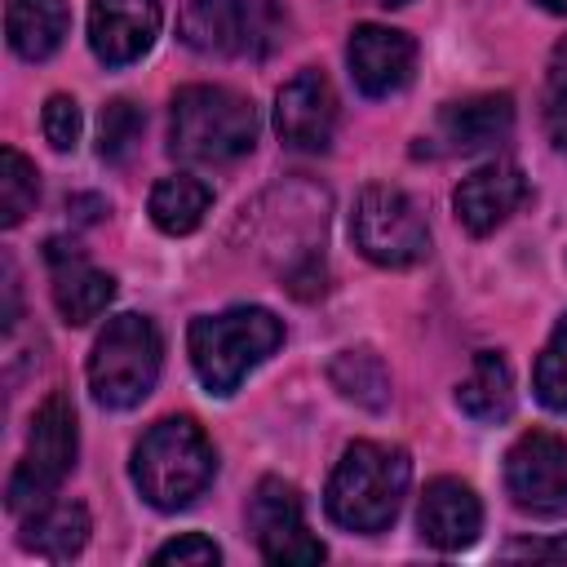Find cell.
Returning <instances> with one entry per match:
<instances>
[{
  "mask_svg": "<svg viewBox=\"0 0 567 567\" xmlns=\"http://www.w3.org/2000/svg\"><path fill=\"white\" fill-rule=\"evenodd\" d=\"M505 487L518 509L563 514L567 509V443L549 430H527L505 452Z\"/></svg>",
  "mask_w": 567,
  "mask_h": 567,
  "instance_id": "9",
  "label": "cell"
},
{
  "mask_svg": "<svg viewBox=\"0 0 567 567\" xmlns=\"http://www.w3.org/2000/svg\"><path fill=\"white\" fill-rule=\"evenodd\" d=\"M159 0H89V44L106 66H128L159 35Z\"/></svg>",
  "mask_w": 567,
  "mask_h": 567,
  "instance_id": "12",
  "label": "cell"
},
{
  "mask_svg": "<svg viewBox=\"0 0 567 567\" xmlns=\"http://www.w3.org/2000/svg\"><path fill=\"white\" fill-rule=\"evenodd\" d=\"M159 332L146 315H115L106 319L102 337L89 354V390L102 408H133L155 390L159 377Z\"/></svg>",
  "mask_w": 567,
  "mask_h": 567,
  "instance_id": "5",
  "label": "cell"
},
{
  "mask_svg": "<svg viewBox=\"0 0 567 567\" xmlns=\"http://www.w3.org/2000/svg\"><path fill=\"white\" fill-rule=\"evenodd\" d=\"M40 124H44V137H49L53 151H75V142H80V106H75V97L53 93L44 102Z\"/></svg>",
  "mask_w": 567,
  "mask_h": 567,
  "instance_id": "26",
  "label": "cell"
},
{
  "mask_svg": "<svg viewBox=\"0 0 567 567\" xmlns=\"http://www.w3.org/2000/svg\"><path fill=\"white\" fill-rule=\"evenodd\" d=\"M142 137V111L128 97H115L97 115V155L102 159H124L133 142Z\"/></svg>",
  "mask_w": 567,
  "mask_h": 567,
  "instance_id": "25",
  "label": "cell"
},
{
  "mask_svg": "<svg viewBox=\"0 0 567 567\" xmlns=\"http://www.w3.org/2000/svg\"><path fill=\"white\" fill-rule=\"evenodd\" d=\"M408 478H412V461L403 447L359 439L341 452V461L328 478L323 509L346 532H359V536L385 532L403 505Z\"/></svg>",
  "mask_w": 567,
  "mask_h": 567,
  "instance_id": "1",
  "label": "cell"
},
{
  "mask_svg": "<svg viewBox=\"0 0 567 567\" xmlns=\"http://www.w3.org/2000/svg\"><path fill=\"white\" fill-rule=\"evenodd\" d=\"M35 195H40L35 164L22 151L4 146V155H0V226H18L35 208Z\"/></svg>",
  "mask_w": 567,
  "mask_h": 567,
  "instance_id": "23",
  "label": "cell"
},
{
  "mask_svg": "<svg viewBox=\"0 0 567 567\" xmlns=\"http://www.w3.org/2000/svg\"><path fill=\"white\" fill-rule=\"evenodd\" d=\"M257 142V111L221 84L177 89L168 115V151L190 164H230Z\"/></svg>",
  "mask_w": 567,
  "mask_h": 567,
  "instance_id": "4",
  "label": "cell"
},
{
  "mask_svg": "<svg viewBox=\"0 0 567 567\" xmlns=\"http://www.w3.org/2000/svg\"><path fill=\"white\" fill-rule=\"evenodd\" d=\"M509 558H554V563H567V536H554V540H518V545H505Z\"/></svg>",
  "mask_w": 567,
  "mask_h": 567,
  "instance_id": "28",
  "label": "cell"
},
{
  "mask_svg": "<svg viewBox=\"0 0 567 567\" xmlns=\"http://www.w3.org/2000/svg\"><path fill=\"white\" fill-rule=\"evenodd\" d=\"M75 447H80V430H75V403L53 390L35 416H31V434H27V452L9 478V514L27 518L40 505H49L62 487V478L75 465Z\"/></svg>",
  "mask_w": 567,
  "mask_h": 567,
  "instance_id": "6",
  "label": "cell"
},
{
  "mask_svg": "<svg viewBox=\"0 0 567 567\" xmlns=\"http://www.w3.org/2000/svg\"><path fill=\"white\" fill-rule=\"evenodd\" d=\"M44 257H49V266H53V306H58V315H62L66 323H75V328H80V323H93V319L111 306L115 279H111L106 270L89 266L84 252H80L75 244H66V239H49Z\"/></svg>",
  "mask_w": 567,
  "mask_h": 567,
  "instance_id": "15",
  "label": "cell"
},
{
  "mask_svg": "<svg viewBox=\"0 0 567 567\" xmlns=\"http://www.w3.org/2000/svg\"><path fill=\"white\" fill-rule=\"evenodd\" d=\"M182 40L213 58H261L270 49V4L266 0H186Z\"/></svg>",
  "mask_w": 567,
  "mask_h": 567,
  "instance_id": "8",
  "label": "cell"
},
{
  "mask_svg": "<svg viewBox=\"0 0 567 567\" xmlns=\"http://www.w3.org/2000/svg\"><path fill=\"white\" fill-rule=\"evenodd\" d=\"M155 563H190V567H213V563H221V549H217L208 536L186 532V536H177V540L159 545V549H155Z\"/></svg>",
  "mask_w": 567,
  "mask_h": 567,
  "instance_id": "27",
  "label": "cell"
},
{
  "mask_svg": "<svg viewBox=\"0 0 567 567\" xmlns=\"http://www.w3.org/2000/svg\"><path fill=\"white\" fill-rule=\"evenodd\" d=\"M284 341V323L266 306H230L221 315H199L186 332L195 377L208 394H235L239 381L266 363Z\"/></svg>",
  "mask_w": 567,
  "mask_h": 567,
  "instance_id": "2",
  "label": "cell"
},
{
  "mask_svg": "<svg viewBox=\"0 0 567 567\" xmlns=\"http://www.w3.org/2000/svg\"><path fill=\"white\" fill-rule=\"evenodd\" d=\"M208 204H213V190L199 177L173 173V177L155 182V190H151V221L164 235H190L204 221Z\"/></svg>",
  "mask_w": 567,
  "mask_h": 567,
  "instance_id": "22",
  "label": "cell"
},
{
  "mask_svg": "<svg viewBox=\"0 0 567 567\" xmlns=\"http://www.w3.org/2000/svg\"><path fill=\"white\" fill-rule=\"evenodd\" d=\"M350 239L368 261L390 270L416 266L430 252V230L421 208L399 186H385V182H372L359 190L350 213Z\"/></svg>",
  "mask_w": 567,
  "mask_h": 567,
  "instance_id": "7",
  "label": "cell"
},
{
  "mask_svg": "<svg viewBox=\"0 0 567 567\" xmlns=\"http://www.w3.org/2000/svg\"><path fill=\"white\" fill-rule=\"evenodd\" d=\"M248 532L266 563H319L323 545L310 536L301 496L284 478H261L248 501Z\"/></svg>",
  "mask_w": 567,
  "mask_h": 567,
  "instance_id": "10",
  "label": "cell"
},
{
  "mask_svg": "<svg viewBox=\"0 0 567 567\" xmlns=\"http://www.w3.org/2000/svg\"><path fill=\"white\" fill-rule=\"evenodd\" d=\"M328 381L341 390V399L368 408V412H385L390 408V372L381 363L377 350L368 346H350L328 363Z\"/></svg>",
  "mask_w": 567,
  "mask_h": 567,
  "instance_id": "21",
  "label": "cell"
},
{
  "mask_svg": "<svg viewBox=\"0 0 567 567\" xmlns=\"http://www.w3.org/2000/svg\"><path fill=\"white\" fill-rule=\"evenodd\" d=\"M540 9H549V13H567V0H536Z\"/></svg>",
  "mask_w": 567,
  "mask_h": 567,
  "instance_id": "31",
  "label": "cell"
},
{
  "mask_svg": "<svg viewBox=\"0 0 567 567\" xmlns=\"http://www.w3.org/2000/svg\"><path fill=\"white\" fill-rule=\"evenodd\" d=\"M377 4H385V9H394V4H408V0H377Z\"/></svg>",
  "mask_w": 567,
  "mask_h": 567,
  "instance_id": "32",
  "label": "cell"
},
{
  "mask_svg": "<svg viewBox=\"0 0 567 567\" xmlns=\"http://www.w3.org/2000/svg\"><path fill=\"white\" fill-rule=\"evenodd\" d=\"M350 75L354 84L368 93V97H390L399 93L408 80H412V66H416V44L412 35L394 31V27H377V22H363L350 31Z\"/></svg>",
  "mask_w": 567,
  "mask_h": 567,
  "instance_id": "13",
  "label": "cell"
},
{
  "mask_svg": "<svg viewBox=\"0 0 567 567\" xmlns=\"http://www.w3.org/2000/svg\"><path fill=\"white\" fill-rule=\"evenodd\" d=\"M527 199V177L518 164H483L474 168L470 177H461L452 204H456V221L470 230V235H492L518 204Z\"/></svg>",
  "mask_w": 567,
  "mask_h": 567,
  "instance_id": "14",
  "label": "cell"
},
{
  "mask_svg": "<svg viewBox=\"0 0 567 567\" xmlns=\"http://www.w3.org/2000/svg\"><path fill=\"white\" fill-rule=\"evenodd\" d=\"M416 527H421V536L434 549H465V545L478 540L483 505H478V496H474L470 483H461V478H434L421 492Z\"/></svg>",
  "mask_w": 567,
  "mask_h": 567,
  "instance_id": "16",
  "label": "cell"
},
{
  "mask_svg": "<svg viewBox=\"0 0 567 567\" xmlns=\"http://www.w3.org/2000/svg\"><path fill=\"white\" fill-rule=\"evenodd\" d=\"M549 80H554V89H567V35L549 53Z\"/></svg>",
  "mask_w": 567,
  "mask_h": 567,
  "instance_id": "30",
  "label": "cell"
},
{
  "mask_svg": "<svg viewBox=\"0 0 567 567\" xmlns=\"http://www.w3.org/2000/svg\"><path fill=\"white\" fill-rule=\"evenodd\" d=\"M89 540V509L80 501H49L22 523V545L49 563H66Z\"/></svg>",
  "mask_w": 567,
  "mask_h": 567,
  "instance_id": "20",
  "label": "cell"
},
{
  "mask_svg": "<svg viewBox=\"0 0 567 567\" xmlns=\"http://www.w3.org/2000/svg\"><path fill=\"white\" fill-rule=\"evenodd\" d=\"M337 128V93L323 71H297L275 97V133L292 151H328Z\"/></svg>",
  "mask_w": 567,
  "mask_h": 567,
  "instance_id": "11",
  "label": "cell"
},
{
  "mask_svg": "<svg viewBox=\"0 0 567 567\" xmlns=\"http://www.w3.org/2000/svg\"><path fill=\"white\" fill-rule=\"evenodd\" d=\"M509 128H514V97L509 93H478L465 102H447L439 111V137L447 142V151H461V155H474V151L505 142Z\"/></svg>",
  "mask_w": 567,
  "mask_h": 567,
  "instance_id": "17",
  "label": "cell"
},
{
  "mask_svg": "<svg viewBox=\"0 0 567 567\" xmlns=\"http://www.w3.org/2000/svg\"><path fill=\"white\" fill-rule=\"evenodd\" d=\"M217 474V452L190 416L155 421L133 447V483L155 509H186Z\"/></svg>",
  "mask_w": 567,
  "mask_h": 567,
  "instance_id": "3",
  "label": "cell"
},
{
  "mask_svg": "<svg viewBox=\"0 0 567 567\" xmlns=\"http://www.w3.org/2000/svg\"><path fill=\"white\" fill-rule=\"evenodd\" d=\"M536 399L549 412H567V315L554 323V332L536 359Z\"/></svg>",
  "mask_w": 567,
  "mask_h": 567,
  "instance_id": "24",
  "label": "cell"
},
{
  "mask_svg": "<svg viewBox=\"0 0 567 567\" xmlns=\"http://www.w3.org/2000/svg\"><path fill=\"white\" fill-rule=\"evenodd\" d=\"M66 27H71L66 0H9V9H4L9 49L27 62L53 58L66 40Z\"/></svg>",
  "mask_w": 567,
  "mask_h": 567,
  "instance_id": "18",
  "label": "cell"
},
{
  "mask_svg": "<svg viewBox=\"0 0 567 567\" xmlns=\"http://www.w3.org/2000/svg\"><path fill=\"white\" fill-rule=\"evenodd\" d=\"M456 408L478 425H496L514 412V372H509L505 354H496V350L474 354L470 377L456 385Z\"/></svg>",
  "mask_w": 567,
  "mask_h": 567,
  "instance_id": "19",
  "label": "cell"
},
{
  "mask_svg": "<svg viewBox=\"0 0 567 567\" xmlns=\"http://www.w3.org/2000/svg\"><path fill=\"white\" fill-rule=\"evenodd\" d=\"M545 124H549V137L567 151V89H558V97L549 102V115H545Z\"/></svg>",
  "mask_w": 567,
  "mask_h": 567,
  "instance_id": "29",
  "label": "cell"
}]
</instances>
